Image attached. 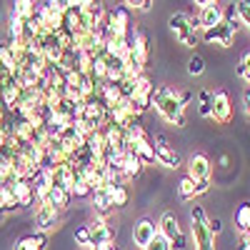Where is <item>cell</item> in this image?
I'll use <instances>...</instances> for the list:
<instances>
[{
	"label": "cell",
	"instance_id": "cell-1",
	"mask_svg": "<svg viewBox=\"0 0 250 250\" xmlns=\"http://www.w3.org/2000/svg\"><path fill=\"white\" fill-rule=\"evenodd\" d=\"M150 108H155L160 113V118L165 123L175 125V128H183V125H185V108L188 105L183 103L180 93H175L168 85L153 88V93H150Z\"/></svg>",
	"mask_w": 250,
	"mask_h": 250
},
{
	"label": "cell",
	"instance_id": "cell-2",
	"mask_svg": "<svg viewBox=\"0 0 250 250\" xmlns=\"http://www.w3.org/2000/svg\"><path fill=\"white\" fill-rule=\"evenodd\" d=\"M190 233L195 240V250H215V235L208 228V215L203 205L190 208Z\"/></svg>",
	"mask_w": 250,
	"mask_h": 250
},
{
	"label": "cell",
	"instance_id": "cell-3",
	"mask_svg": "<svg viewBox=\"0 0 250 250\" xmlns=\"http://www.w3.org/2000/svg\"><path fill=\"white\" fill-rule=\"evenodd\" d=\"M103 33L105 38H125L130 33V8L128 5H115L105 10V20H103Z\"/></svg>",
	"mask_w": 250,
	"mask_h": 250
},
{
	"label": "cell",
	"instance_id": "cell-4",
	"mask_svg": "<svg viewBox=\"0 0 250 250\" xmlns=\"http://www.w3.org/2000/svg\"><path fill=\"white\" fill-rule=\"evenodd\" d=\"M168 28L175 35V40L185 48H195L198 45V28L193 25V18L185 13H173L168 18Z\"/></svg>",
	"mask_w": 250,
	"mask_h": 250
},
{
	"label": "cell",
	"instance_id": "cell-5",
	"mask_svg": "<svg viewBox=\"0 0 250 250\" xmlns=\"http://www.w3.org/2000/svg\"><path fill=\"white\" fill-rule=\"evenodd\" d=\"M158 233H160L163 238H168V243H170L173 250H188V240H185V235H183V230H180V223H178L175 213L168 210V213L160 215V220H158Z\"/></svg>",
	"mask_w": 250,
	"mask_h": 250
},
{
	"label": "cell",
	"instance_id": "cell-6",
	"mask_svg": "<svg viewBox=\"0 0 250 250\" xmlns=\"http://www.w3.org/2000/svg\"><path fill=\"white\" fill-rule=\"evenodd\" d=\"M233 38H235V30L225 23V20H220L218 25H210L203 30V40L208 45H218V48H230L233 45Z\"/></svg>",
	"mask_w": 250,
	"mask_h": 250
},
{
	"label": "cell",
	"instance_id": "cell-7",
	"mask_svg": "<svg viewBox=\"0 0 250 250\" xmlns=\"http://www.w3.org/2000/svg\"><path fill=\"white\" fill-rule=\"evenodd\" d=\"M153 150H155V160L160 165H165V168H170V170H178L180 168V155L170 148V143L165 135H155L153 138Z\"/></svg>",
	"mask_w": 250,
	"mask_h": 250
},
{
	"label": "cell",
	"instance_id": "cell-8",
	"mask_svg": "<svg viewBox=\"0 0 250 250\" xmlns=\"http://www.w3.org/2000/svg\"><path fill=\"white\" fill-rule=\"evenodd\" d=\"M88 230H90V240H88V248H103V245H108V243H113V238H115V230L118 228H113L105 218H98L95 223H90L88 225Z\"/></svg>",
	"mask_w": 250,
	"mask_h": 250
},
{
	"label": "cell",
	"instance_id": "cell-9",
	"mask_svg": "<svg viewBox=\"0 0 250 250\" xmlns=\"http://www.w3.org/2000/svg\"><path fill=\"white\" fill-rule=\"evenodd\" d=\"M58 220H60V210H58V208H53L45 200H40L38 208H35V230L48 233V230H53V228L58 225Z\"/></svg>",
	"mask_w": 250,
	"mask_h": 250
},
{
	"label": "cell",
	"instance_id": "cell-10",
	"mask_svg": "<svg viewBox=\"0 0 250 250\" xmlns=\"http://www.w3.org/2000/svg\"><path fill=\"white\" fill-rule=\"evenodd\" d=\"M210 118L220 125L230 123L233 118V105H230V95L228 90H215L213 93V105H210Z\"/></svg>",
	"mask_w": 250,
	"mask_h": 250
},
{
	"label": "cell",
	"instance_id": "cell-11",
	"mask_svg": "<svg viewBox=\"0 0 250 250\" xmlns=\"http://www.w3.org/2000/svg\"><path fill=\"white\" fill-rule=\"evenodd\" d=\"M130 55L145 68L150 60V35L145 30H133L130 33Z\"/></svg>",
	"mask_w": 250,
	"mask_h": 250
},
{
	"label": "cell",
	"instance_id": "cell-12",
	"mask_svg": "<svg viewBox=\"0 0 250 250\" xmlns=\"http://www.w3.org/2000/svg\"><path fill=\"white\" fill-rule=\"evenodd\" d=\"M210 173H213L210 158H208L205 153H193L190 160H188V175H190L195 183H200V180H210Z\"/></svg>",
	"mask_w": 250,
	"mask_h": 250
},
{
	"label": "cell",
	"instance_id": "cell-13",
	"mask_svg": "<svg viewBox=\"0 0 250 250\" xmlns=\"http://www.w3.org/2000/svg\"><path fill=\"white\" fill-rule=\"evenodd\" d=\"M158 233V223L150 220V218H140L135 225H133V243L138 248H145Z\"/></svg>",
	"mask_w": 250,
	"mask_h": 250
},
{
	"label": "cell",
	"instance_id": "cell-14",
	"mask_svg": "<svg viewBox=\"0 0 250 250\" xmlns=\"http://www.w3.org/2000/svg\"><path fill=\"white\" fill-rule=\"evenodd\" d=\"M8 188H10V193H13V198L18 200V205H20V208L33 205V200H35V190H33L30 180H25V178H15Z\"/></svg>",
	"mask_w": 250,
	"mask_h": 250
},
{
	"label": "cell",
	"instance_id": "cell-15",
	"mask_svg": "<svg viewBox=\"0 0 250 250\" xmlns=\"http://www.w3.org/2000/svg\"><path fill=\"white\" fill-rule=\"evenodd\" d=\"M220 20H223V8H218V3L215 5H203L198 10V18L193 20V25L198 30H205V28H210V25H218Z\"/></svg>",
	"mask_w": 250,
	"mask_h": 250
},
{
	"label": "cell",
	"instance_id": "cell-16",
	"mask_svg": "<svg viewBox=\"0 0 250 250\" xmlns=\"http://www.w3.org/2000/svg\"><path fill=\"white\" fill-rule=\"evenodd\" d=\"M128 148L143 160V165H150L155 163V150H153V140L148 135H140V138H133L128 143Z\"/></svg>",
	"mask_w": 250,
	"mask_h": 250
},
{
	"label": "cell",
	"instance_id": "cell-17",
	"mask_svg": "<svg viewBox=\"0 0 250 250\" xmlns=\"http://www.w3.org/2000/svg\"><path fill=\"white\" fill-rule=\"evenodd\" d=\"M90 200H93V210H95L98 218H108V215H110V210H113V200H110L108 188H95L93 195H90Z\"/></svg>",
	"mask_w": 250,
	"mask_h": 250
},
{
	"label": "cell",
	"instance_id": "cell-18",
	"mask_svg": "<svg viewBox=\"0 0 250 250\" xmlns=\"http://www.w3.org/2000/svg\"><path fill=\"white\" fill-rule=\"evenodd\" d=\"M48 248V233H28L23 238H18L15 240V248L13 250H45Z\"/></svg>",
	"mask_w": 250,
	"mask_h": 250
},
{
	"label": "cell",
	"instance_id": "cell-19",
	"mask_svg": "<svg viewBox=\"0 0 250 250\" xmlns=\"http://www.w3.org/2000/svg\"><path fill=\"white\" fill-rule=\"evenodd\" d=\"M108 193H110V200H113V208H125L130 203V190L125 180H108Z\"/></svg>",
	"mask_w": 250,
	"mask_h": 250
},
{
	"label": "cell",
	"instance_id": "cell-20",
	"mask_svg": "<svg viewBox=\"0 0 250 250\" xmlns=\"http://www.w3.org/2000/svg\"><path fill=\"white\" fill-rule=\"evenodd\" d=\"M48 175H50V185H55V188H65V190L73 188V168L70 165H53L48 170Z\"/></svg>",
	"mask_w": 250,
	"mask_h": 250
},
{
	"label": "cell",
	"instance_id": "cell-21",
	"mask_svg": "<svg viewBox=\"0 0 250 250\" xmlns=\"http://www.w3.org/2000/svg\"><path fill=\"white\" fill-rule=\"evenodd\" d=\"M120 165H123V178H125V180H133V178H138V175L143 173V160H140L130 148L123 153Z\"/></svg>",
	"mask_w": 250,
	"mask_h": 250
},
{
	"label": "cell",
	"instance_id": "cell-22",
	"mask_svg": "<svg viewBox=\"0 0 250 250\" xmlns=\"http://www.w3.org/2000/svg\"><path fill=\"white\" fill-rule=\"evenodd\" d=\"M233 223H235V230L243 238H250V203H240L233 213Z\"/></svg>",
	"mask_w": 250,
	"mask_h": 250
},
{
	"label": "cell",
	"instance_id": "cell-23",
	"mask_svg": "<svg viewBox=\"0 0 250 250\" xmlns=\"http://www.w3.org/2000/svg\"><path fill=\"white\" fill-rule=\"evenodd\" d=\"M30 185H33V190H35V200H38V203L45 200V195H48V190H50V175H48V170L38 168L35 175L30 178Z\"/></svg>",
	"mask_w": 250,
	"mask_h": 250
},
{
	"label": "cell",
	"instance_id": "cell-24",
	"mask_svg": "<svg viewBox=\"0 0 250 250\" xmlns=\"http://www.w3.org/2000/svg\"><path fill=\"white\" fill-rule=\"evenodd\" d=\"M70 200H73V193L65 190V188H55V185H50V190L45 195V203H50L53 208H58V210H65V208L70 205Z\"/></svg>",
	"mask_w": 250,
	"mask_h": 250
},
{
	"label": "cell",
	"instance_id": "cell-25",
	"mask_svg": "<svg viewBox=\"0 0 250 250\" xmlns=\"http://www.w3.org/2000/svg\"><path fill=\"white\" fill-rule=\"evenodd\" d=\"M13 15L30 20L35 15V0H13Z\"/></svg>",
	"mask_w": 250,
	"mask_h": 250
},
{
	"label": "cell",
	"instance_id": "cell-26",
	"mask_svg": "<svg viewBox=\"0 0 250 250\" xmlns=\"http://www.w3.org/2000/svg\"><path fill=\"white\" fill-rule=\"evenodd\" d=\"M178 198L180 200H193L195 198V180L190 175H183L178 183Z\"/></svg>",
	"mask_w": 250,
	"mask_h": 250
},
{
	"label": "cell",
	"instance_id": "cell-27",
	"mask_svg": "<svg viewBox=\"0 0 250 250\" xmlns=\"http://www.w3.org/2000/svg\"><path fill=\"white\" fill-rule=\"evenodd\" d=\"M210 105H213V90H200L198 93V115L210 118Z\"/></svg>",
	"mask_w": 250,
	"mask_h": 250
},
{
	"label": "cell",
	"instance_id": "cell-28",
	"mask_svg": "<svg viewBox=\"0 0 250 250\" xmlns=\"http://www.w3.org/2000/svg\"><path fill=\"white\" fill-rule=\"evenodd\" d=\"M235 10H238V18H240V25H245L250 30V0H238Z\"/></svg>",
	"mask_w": 250,
	"mask_h": 250
},
{
	"label": "cell",
	"instance_id": "cell-29",
	"mask_svg": "<svg viewBox=\"0 0 250 250\" xmlns=\"http://www.w3.org/2000/svg\"><path fill=\"white\" fill-rule=\"evenodd\" d=\"M223 20L228 25H230L233 30H238L240 28V18H238V10H235V3H230L225 10H223Z\"/></svg>",
	"mask_w": 250,
	"mask_h": 250
},
{
	"label": "cell",
	"instance_id": "cell-30",
	"mask_svg": "<svg viewBox=\"0 0 250 250\" xmlns=\"http://www.w3.org/2000/svg\"><path fill=\"white\" fill-rule=\"evenodd\" d=\"M188 73L190 75H203L205 73V60H203V55H190V60H188Z\"/></svg>",
	"mask_w": 250,
	"mask_h": 250
},
{
	"label": "cell",
	"instance_id": "cell-31",
	"mask_svg": "<svg viewBox=\"0 0 250 250\" xmlns=\"http://www.w3.org/2000/svg\"><path fill=\"white\" fill-rule=\"evenodd\" d=\"M143 250H173L170 248V243H168V238H163L160 233H155V238L148 243V245H145Z\"/></svg>",
	"mask_w": 250,
	"mask_h": 250
},
{
	"label": "cell",
	"instance_id": "cell-32",
	"mask_svg": "<svg viewBox=\"0 0 250 250\" xmlns=\"http://www.w3.org/2000/svg\"><path fill=\"white\" fill-rule=\"evenodd\" d=\"M153 3L155 0H123V5H128L133 10H140V13H148L153 8Z\"/></svg>",
	"mask_w": 250,
	"mask_h": 250
},
{
	"label": "cell",
	"instance_id": "cell-33",
	"mask_svg": "<svg viewBox=\"0 0 250 250\" xmlns=\"http://www.w3.org/2000/svg\"><path fill=\"white\" fill-rule=\"evenodd\" d=\"M238 75H240L245 83H250V53H245V55L240 58V62H238Z\"/></svg>",
	"mask_w": 250,
	"mask_h": 250
},
{
	"label": "cell",
	"instance_id": "cell-34",
	"mask_svg": "<svg viewBox=\"0 0 250 250\" xmlns=\"http://www.w3.org/2000/svg\"><path fill=\"white\" fill-rule=\"evenodd\" d=\"M73 240L83 248H88V240H90V230H88V225H80L78 230L73 233Z\"/></svg>",
	"mask_w": 250,
	"mask_h": 250
},
{
	"label": "cell",
	"instance_id": "cell-35",
	"mask_svg": "<svg viewBox=\"0 0 250 250\" xmlns=\"http://www.w3.org/2000/svg\"><path fill=\"white\" fill-rule=\"evenodd\" d=\"M208 228H210L213 235H218L220 228H223V220H220V218H208Z\"/></svg>",
	"mask_w": 250,
	"mask_h": 250
},
{
	"label": "cell",
	"instance_id": "cell-36",
	"mask_svg": "<svg viewBox=\"0 0 250 250\" xmlns=\"http://www.w3.org/2000/svg\"><path fill=\"white\" fill-rule=\"evenodd\" d=\"M208 190H210V180H200V183H195V198L203 195V193H208Z\"/></svg>",
	"mask_w": 250,
	"mask_h": 250
},
{
	"label": "cell",
	"instance_id": "cell-37",
	"mask_svg": "<svg viewBox=\"0 0 250 250\" xmlns=\"http://www.w3.org/2000/svg\"><path fill=\"white\" fill-rule=\"evenodd\" d=\"M243 108H245V115L250 118V88L243 93Z\"/></svg>",
	"mask_w": 250,
	"mask_h": 250
},
{
	"label": "cell",
	"instance_id": "cell-38",
	"mask_svg": "<svg viewBox=\"0 0 250 250\" xmlns=\"http://www.w3.org/2000/svg\"><path fill=\"white\" fill-rule=\"evenodd\" d=\"M62 5L65 8H80V0H62Z\"/></svg>",
	"mask_w": 250,
	"mask_h": 250
},
{
	"label": "cell",
	"instance_id": "cell-39",
	"mask_svg": "<svg viewBox=\"0 0 250 250\" xmlns=\"http://www.w3.org/2000/svg\"><path fill=\"white\" fill-rule=\"evenodd\" d=\"M215 3H218V0H195V5H200V8L203 5H215Z\"/></svg>",
	"mask_w": 250,
	"mask_h": 250
},
{
	"label": "cell",
	"instance_id": "cell-40",
	"mask_svg": "<svg viewBox=\"0 0 250 250\" xmlns=\"http://www.w3.org/2000/svg\"><path fill=\"white\" fill-rule=\"evenodd\" d=\"M98 0H80V8H93Z\"/></svg>",
	"mask_w": 250,
	"mask_h": 250
},
{
	"label": "cell",
	"instance_id": "cell-41",
	"mask_svg": "<svg viewBox=\"0 0 250 250\" xmlns=\"http://www.w3.org/2000/svg\"><path fill=\"white\" fill-rule=\"evenodd\" d=\"M240 250H250V238H243V245H240Z\"/></svg>",
	"mask_w": 250,
	"mask_h": 250
},
{
	"label": "cell",
	"instance_id": "cell-42",
	"mask_svg": "<svg viewBox=\"0 0 250 250\" xmlns=\"http://www.w3.org/2000/svg\"><path fill=\"white\" fill-rule=\"evenodd\" d=\"M95 250H118L113 243H108V245H103V248H95Z\"/></svg>",
	"mask_w": 250,
	"mask_h": 250
}]
</instances>
